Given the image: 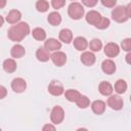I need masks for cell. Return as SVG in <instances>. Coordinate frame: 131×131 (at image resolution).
<instances>
[{
	"label": "cell",
	"mask_w": 131,
	"mask_h": 131,
	"mask_svg": "<svg viewBox=\"0 0 131 131\" xmlns=\"http://www.w3.org/2000/svg\"><path fill=\"white\" fill-rule=\"evenodd\" d=\"M30 33V27L27 23L20 21L16 23V25H13L7 33L8 38L13 42H20L25 37H27Z\"/></svg>",
	"instance_id": "1"
},
{
	"label": "cell",
	"mask_w": 131,
	"mask_h": 131,
	"mask_svg": "<svg viewBox=\"0 0 131 131\" xmlns=\"http://www.w3.org/2000/svg\"><path fill=\"white\" fill-rule=\"evenodd\" d=\"M85 13V9L79 2H72L68 7V14L73 19H80Z\"/></svg>",
	"instance_id": "2"
},
{
	"label": "cell",
	"mask_w": 131,
	"mask_h": 131,
	"mask_svg": "<svg viewBox=\"0 0 131 131\" xmlns=\"http://www.w3.org/2000/svg\"><path fill=\"white\" fill-rule=\"evenodd\" d=\"M112 17L117 23H125L128 18H130L128 13H127L126 6H122V5H119L113 9Z\"/></svg>",
	"instance_id": "3"
},
{
	"label": "cell",
	"mask_w": 131,
	"mask_h": 131,
	"mask_svg": "<svg viewBox=\"0 0 131 131\" xmlns=\"http://www.w3.org/2000/svg\"><path fill=\"white\" fill-rule=\"evenodd\" d=\"M64 119V112L62 110L61 106L59 105H55L51 113H50V120L53 124L57 125V124H60Z\"/></svg>",
	"instance_id": "4"
},
{
	"label": "cell",
	"mask_w": 131,
	"mask_h": 131,
	"mask_svg": "<svg viewBox=\"0 0 131 131\" xmlns=\"http://www.w3.org/2000/svg\"><path fill=\"white\" fill-rule=\"evenodd\" d=\"M107 105L115 111H120L123 108L124 105V101L123 99L119 96V95H110V97L107 98Z\"/></svg>",
	"instance_id": "5"
},
{
	"label": "cell",
	"mask_w": 131,
	"mask_h": 131,
	"mask_svg": "<svg viewBox=\"0 0 131 131\" xmlns=\"http://www.w3.org/2000/svg\"><path fill=\"white\" fill-rule=\"evenodd\" d=\"M50 59L56 67H62L67 62V55L64 52L61 51H55L50 55Z\"/></svg>",
	"instance_id": "6"
},
{
	"label": "cell",
	"mask_w": 131,
	"mask_h": 131,
	"mask_svg": "<svg viewBox=\"0 0 131 131\" xmlns=\"http://www.w3.org/2000/svg\"><path fill=\"white\" fill-rule=\"evenodd\" d=\"M11 88L16 93H21L27 88V83L23 78H14L11 82Z\"/></svg>",
	"instance_id": "7"
},
{
	"label": "cell",
	"mask_w": 131,
	"mask_h": 131,
	"mask_svg": "<svg viewBox=\"0 0 131 131\" xmlns=\"http://www.w3.org/2000/svg\"><path fill=\"white\" fill-rule=\"evenodd\" d=\"M104 53L107 57H115L120 53V47L114 42H110L104 46Z\"/></svg>",
	"instance_id": "8"
},
{
	"label": "cell",
	"mask_w": 131,
	"mask_h": 131,
	"mask_svg": "<svg viewBox=\"0 0 131 131\" xmlns=\"http://www.w3.org/2000/svg\"><path fill=\"white\" fill-rule=\"evenodd\" d=\"M48 91L50 94L54 95V96H59L64 92L63 86L57 82V81H52L49 85H48Z\"/></svg>",
	"instance_id": "9"
},
{
	"label": "cell",
	"mask_w": 131,
	"mask_h": 131,
	"mask_svg": "<svg viewBox=\"0 0 131 131\" xmlns=\"http://www.w3.org/2000/svg\"><path fill=\"white\" fill-rule=\"evenodd\" d=\"M101 18V14L96 11V10H90L86 13V16H85V19L86 21L89 24V25H92V26H96L98 24V21L100 20Z\"/></svg>",
	"instance_id": "10"
},
{
	"label": "cell",
	"mask_w": 131,
	"mask_h": 131,
	"mask_svg": "<svg viewBox=\"0 0 131 131\" xmlns=\"http://www.w3.org/2000/svg\"><path fill=\"white\" fill-rule=\"evenodd\" d=\"M44 47L48 50V51H57L61 48V43L60 41H58L57 39L54 38H49L45 41L44 43Z\"/></svg>",
	"instance_id": "11"
},
{
	"label": "cell",
	"mask_w": 131,
	"mask_h": 131,
	"mask_svg": "<svg viewBox=\"0 0 131 131\" xmlns=\"http://www.w3.org/2000/svg\"><path fill=\"white\" fill-rule=\"evenodd\" d=\"M101 70L106 75H112L116 72V63L112 59H105L101 63Z\"/></svg>",
	"instance_id": "12"
},
{
	"label": "cell",
	"mask_w": 131,
	"mask_h": 131,
	"mask_svg": "<svg viewBox=\"0 0 131 131\" xmlns=\"http://www.w3.org/2000/svg\"><path fill=\"white\" fill-rule=\"evenodd\" d=\"M21 18V12L17 9H12L9 11V13L6 16V21L8 24H16Z\"/></svg>",
	"instance_id": "13"
},
{
	"label": "cell",
	"mask_w": 131,
	"mask_h": 131,
	"mask_svg": "<svg viewBox=\"0 0 131 131\" xmlns=\"http://www.w3.org/2000/svg\"><path fill=\"white\" fill-rule=\"evenodd\" d=\"M74 47L79 51H84L88 47V41L84 37H76L74 39Z\"/></svg>",
	"instance_id": "14"
},
{
	"label": "cell",
	"mask_w": 131,
	"mask_h": 131,
	"mask_svg": "<svg viewBox=\"0 0 131 131\" xmlns=\"http://www.w3.org/2000/svg\"><path fill=\"white\" fill-rule=\"evenodd\" d=\"M81 61L85 66L90 67L95 62V55L91 51H85L81 55Z\"/></svg>",
	"instance_id": "15"
},
{
	"label": "cell",
	"mask_w": 131,
	"mask_h": 131,
	"mask_svg": "<svg viewBox=\"0 0 131 131\" xmlns=\"http://www.w3.org/2000/svg\"><path fill=\"white\" fill-rule=\"evenodd\" d=\"M98 90H99L100 94H102L104 96H110L113 93L114 88L111 85V83H108L106 81H102V82H100V84L98 86Z\"/></svg>",
	"instance_id": "16"
},
{
	"label": "cell",
	"mask_w": 131,
	"mask_h": 131,
	"mask_svg": "<svg viewBox=\"0 0 131 131\" xmlns=\"http://www.w3.org/2000/svg\"><path fill=\"white\" fill-rule=\"evenodd\" d=\"M59 40L66 44H69L73 41V33L70 29H62L59 32Z\"/></svg>",
	"instance_id": "17"
},
{
	"label": "cell",
	"mask_w": 131,
	"mask_h": 131,
	"mask_svg": "<svg viewBox=\"0 0 131 131\" xmlns=\"http://www.w3.org/2000/svg\"><path fill=\"white\" fill-rule=\"evenodd\" d=\"M10 54L13 58H20L26 54L25 47L20 44H15L12 46V48L10 50Z\"/></svg>",
	"instance_id": "18"
},
{
	"label": "cell",
	"mask_w": 131,
	"mask_h": 131,
	"mask_svg": "<svg viewBox=\"0 0 131 131\" xmlns=\"http://www.w3.org/2000/svg\"><path fill=\"white\" fill-rule=\"evenodd\" d=\"M36 57L38 60L45 62L50 59V53L45 47H39L36 51Z\"/></svg>",
	"instance_id": "19"
},
{
	"label": "cell",
	"mask_w": 131,
	"mask_h": 131,
	"mask_svg": "<svg viewBox=\"0 0 131 131\" xmlns=\"http://www.w3.org/2000/svg\"><path fill=\"white\" fill-rule=\"evenodd\" d=\"M92 112L96 115H101L105 111V102L102 100H94L91 103Z\"/></svg>",
	"instance_id": "20"
},
{
	"label": "cell",
	"mask_w": 131,
	"mask_h": 131,
	"mask_svg": "<svg viewBox=\"0 0 131 131\" xmlns=\"http://www.w3.org/2000/svg\"><path fill=\"white\" fill-rule=\"evenodd\" d=\"M17 66H16V62L13 58H7L3 61V70L6 72V73H13L15 72Z\"/></svg>",
	"instance_id": "21"
},
{
	"label": "cell",
	"mask_w": 131,
	"mask_h": 131,
	"mask_svg": "<svg viewBox=\"0 0 131 131\" xmlns=\"http://www.w3.org/2000/svg\"><path fill=\"white\" fill-rule=\"evenodd\" d=\"M63 93H64L66 98L71 102H76L79 99V97L81 96V93L78 90H75V89H68Z\"/></svg>",
	"instance_id": "22"
},
{
	"label": "cell",
	"mask_w": 131,
	"mask_h": 131,
	"mask_svg": "<svg viewBox=\"0 0 131 131\" xmlns=\"http://www.w3.org/2000/svg\"><path fill=\"white\" fill-rule=\"evenodd\" d=\"M47 20H48V23H49L51 26H58V25H60V23H61V16H60V14H59L58 12L52 11V12H50V13L48 14Z\"/></svg>",
	"instance_id": "23"
},
{
	"label": "cell",
	"mask_w": 131,
	"mask_h": 131,
	"mask_svg": "<svg viewBox=\"0 0 131 131\" xmlns=\"http://www.w3.org/2000/svg\"><path fill=\"white\" fill-rule=\"evenodd\" d=\"M115 91L118 93V94H123L126 92L127 90V83L125 80L123 79H119L116 83H115Z\"/></svg>",
	"instance_id": "24"
},
{
	"label": "cell",
	"mask_w": 131,
	"mask_h": 131,
	"mask_svg": "<svg viewBox=\"0 0 131 131\" xmlns=\"http://www.w3.org/2000/svg\"><path fill=\"white\" fill-rule=\"evenodd\" d=\"M32 35L38 41H43V40L46 39V32L42 28H35L32 31Z\"/></svg>",
	"instance_id": "25"
},
{
	"label": "cell",
	"mask_w": 131,
	"mask_h": 131,
	"mask_svg": "<svg viewBox=\"0 0 131 131\" xmlns=\"http://www.w3.org/2000/svg\"><path fill=\"white\" fill-rule=\"evenodd\" d=\"M88 46H89L91 51L97 52V51H100V49L102 48V42L99 39L94 38V39H92L90 41V43H88Z\"/></svg>",
	"instance_id": "26"
},
{
	"label": "cell",
	"mask_w": 131,
	"mask_h": 131,
	"mask_svg": "<svg viewBox=\"0 0 131 131\" xmlns=\"http://www.w3.org/2000/svg\"><path fill=\"white\" fill-rule=\"evenodd\" d=\"M76 103H77L78 107H80V108H86V107L89 106V104H90V100H89V98H88L87 96H85V95H81V96L79 97V99L76 101Z\"/></svg>",
	"instance_id": "27"
},
{
	"label": "cell",
	"mask_w": 131,
	"mask_h": 131,
	"mask_svg": "<svg viewBox=\"0 0 131 131\" xmlns=\"http://www.w3.org/2000/svg\"><path fill=\"white\" fill-rule=\"evenodd\" d=\"M36 8L40 12H45L49 8V3L46 0H38L36 3Z\"/></svg>",
	"instance_id": "28"
},
{
	"label": "cell",
	"mask_w": 131,
	"mask_h": 131,
	"mask_svg": "<svg viewBox=\"0 0 131 131\" xmlns=\"http://www.w3.org/2000/svg\"><path fill=\"white\" fill-rule=\"evenodd\" d=\"M108 26H110V19L106 18V17H102V16H101L100 20L98 21V24H97L95 27H96L97 29H99V30H104V29L108 28Z\"/></svg>",
	"instance_id": "29"
},
{
	"label": "cell",
	"mask_w": 131,
	"mask_h": 131,
	"mask_svg": "<svg viewBox=\"0 0 131 131\" xmlns=\"http://www.w3.org/2000/svg\"><path fill=\"white\" fill-rule=\"evenodd\" d=\"M121 46H122L123 50L129 52V51L131 50V39H130V38L124 39V40L122 41V43H121Z\"/></svg>",
	"instance_id": "30"
},
{
	"label": "cell",
	"mask_w": 131,
	"mask_h": 131,
	"mask_svg": "<svg viewBox=\"0 0 131 131\" xmlns=\"http://www.w3.org/2000/svg\"><path fill=\"white\" fill-rule=\"evenodd\" d=\"M66 4V0H51V5L54 9H59L63 7Z\"/></svg>",
	"instance_id": "31"
},
{
	"label": "cell",
	"mask_w": 131,
	"mask_h": 131,
	"mask_svg": "<svg viewBox=\"0 0 131 131\" xmlns=\"http://www.w3.org/2000/svg\"><path fill=\"white\" fill-rule=\"evenodd\" d=\"M102 5L105 6V7H108V8H112V7H115L116 3H117V0H100Z\"/></svg>",
	"instance_id": "32"
},
{
	"label": "cell",
	"mask_w": 131,
	"mask_h": 131,
	"mask_svg": "<svg viewBox=\"0 0 131 131\" xmlns=\"http://www.w3.org/2000/svg\"><path fill=\"white\" fill-rule=\"evenodd\" d=\"M98 0H82V3L87 7H94L97 4Z\"/></svg>",
	"instance_id": "33"
},
{
	"label": "cell",
	"mask_w": 131,
	"mask_h": 131,
	"mask_svg": "<svg viewBox=\"0 0 131 131\" xmlns=\"http://www.w3.org/2000/svg\"><path fill=\"white\" fill-rule=\"evenodd\" d=\"M6 95H7V89L3 85H0V99H3Z\"/></svg>",
	"instance_id": "34"
},
{
	"label": "cell",
	"mask_w": 131,
	"mask_h": 131,
	"mask_svg": "<svg viewBox=\"0 0 131 131\" xmlns=\"http://www.w3.org/2000/svg\"><path fill=\"white\" fill-rule=\"evenodd\" d=\"M43 131H47V130H52V131H54L55 130V127L53 126V125H50V124H46V125H44L43 126Z\"/></svg>",
	"instance_id": "35"
},
{
	"label": "cell",
	"mask_w": 131,
	"mask_h": 131,
	"mask_svg": "<svg viewBox=\"0 0 131 131\" xmlns=\"http://www.w3.org/2000/svg\"><path fill=\"white\" fill-rule=\"evenodd\" d=\"M126 10H127V13H128L129 17H131V4H130V3L126 6Z\"/></svg>",
	"instance_id": "36"
},
{
	"label": "cell",
	"mask_w": 131,
	"mask_h": 131,
	"mask_svg": "<svg viewBox=\"0 0 131 131\" xmlns=\"http://www.w3.org/2000/svg\"><path fill=\"white\" fill-rule=\"evenodd\" d=\"M6 2H7V0H0V9L6 5Z\"/></svg>",
	"instance_id": "37"
},
{
	"label": "cell",
	"mask_w": 131,
	"mask_h": 131,
	"mask_svg": "<svg viewBox=\"0 0 131 131\" xmlns=\"http://www.w3.org/2000/svg\"><path fill=\"white\" fill-rule=\"evenodd\" d=\"M3 24H4V18H3V16L0 15V28L3 26Z\"/></svg>",
	"instance_id": "38"
},
{
	"label": "cell",
	"mask_w": 131,
	"mask_h": 131,
	"mask_svg": "<svg viewBox=\"0 0 131 131\" xmlns=\"http://www.w3.org/2000/svg\"><path fill=\"white\" fill-rule=\"evenodd\" d=\"M130 56H131V53H128V54L126 55V60H127L128 63H130V60H129V59H130Z\"/></svg>",
	"instance_id": "39"
}]
</instances>
